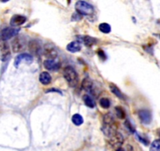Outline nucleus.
I'll list each match as a JSON object with an SVG mask.
<instances>
[{
  "label": "nucleus",
  "instance_id": "obj_22",
  "mask_svg": "<svg viewBox=\"0 0 160 151\" xmlns=\"http://www.w3.org/2000/svg\"><path fill=\"white\" fill-rule=\"evenodd\" d=\"M115 112H116L117 117L119 119H124L126 117L125 111H124V109L121 106H116L115 107Z\"/></svg>",
  "mask_w": 160,
  "mask_h": 151
},
{
  "label": "nucleus",
  "instance_id": "obj_1",
  "mask_svg": "<svg viewBox=\"0 0 160 151\" xmlns=\"http://www.w3.org/2000/svg\"><path fill=\"white\" fill-rule=\"evenodd\" d=\"M63 74H64V79L70 87H76L78 83V76L77 72L72 66H67L64 69Z\"/></svg>",
  "mask_w": 160,
  "mask_h": 151
},
{
  "label": "nucleus",
  "instance_id": "obj_23",
  "mask_svg": "<svg viewBox=\"0 0 160 151\" xmlns=\"http://www.w3.org/2000/svg\"><path fill=\"white\" fill-rule=\"evenodd\" d=\"M150 151H160V139L152 142L150 146Z\"/></svg>",
  "mask_w": 160,
  "mask_h": 151
},
{
  "label": "nucleus",
  "instance_id": "obj_28",
  "mask_svg": "<svg viewBox=\"0 0 160 151\" xmlns=\"http://www.w3.org/2000/svg\"><path fill=\"white\" fill-rule=\"evenodd\" d=\"M158 136L160 137V129H158Z\"/></svg>",
  "mask_w": 160,
  "mask_h": 151
},
{
  "label": "nucleus",
  "instance_id": "obj_26",
  "mask_svg": "<svg viewBox=\"0 0 160 151\" xmlns=\"http://www.w3.org/2000/svg\"><path fill=\"white\" fill-rule=\"evenodd\" d=\"M137 136H138V139H139V141L141 142V143H142L143 144L145 145V146H148V145H149V141L147 139V138H143V137H141V135H140L138 133H137Z\"/></svg>",
  "mask_w": 160,
  "mask_h": 151
},
{
  "label": "nucleus",
  "instance_id": "obj_3",
  "mask_svg": "<svg viewBox=\"0 0 160 151\" xmlns=\"http://www.w3.org/2000/svg\"><path fill=\"white\" fill-rule=\"evenodd\" d=\"M124 142V138L122 135V134L116 132L115 135H112V137L109 138L108 140V145L112 148V149H115V151L122 146V145L123 144Z\"/></svg>",
  "mask_w": 160,
  "mask_h": 151
},
{
  "label": "nucleus",
  "instance_id": "obj_25",
  "mask_svg": "<svg viewBox=\"0 0 160 151\" xmlns=\"http://www.w3.org/2000/svg\"><path fill=\"white\" fill-rule=\"evenodd\" d=\"M124 124H125V126H126V127H127V128L128 129V130L130 131V132H132V133H134V132H135L134 127H133V126L132 125V124L130 122V121H128V120H126V121H125V123H124Z\"/></svg>",
  "mask_w": 160,
  "mask_h": 151
},
{
  "label": "nucleus",
  "instance_id": "obj_13",
  "mask_svg": "<svg viewBox=\"0 0 160 151\" xmlns=\"http://www.w3.org/2000/svg\"><path fill=\"white\" fill-rule=\"evenodd\" d=\"M28 48L31 53L34 54V55H38L39 53L40 50H41V47H40L39 44L36 40L30 41L28 44Z\"/></svg>",
  "mask_w": 160,
  "mask_h": 151
},
{
  "label": "nucleus",
  "instance_id": "obj_8",
  "mask_svg": "<svg viewBox=\"0 0 160 151\" xmlns=\"http://www.w3.org/2000/svg\"><path fill=\"white\" fill-rule=\"evenodd\" d=\"M23 61H25L27 64H32V61H33V58H32L30 55H28V54H21V55H18V56L15 58V67L18 68V66L20 65V64H21Z\"/></svg>",
  "mask_w": 160,
  "mask_h": 151
},
{
  "label": "nucleus",
  "instance_id": "obj_2",
  "mask_svg": "<svg viewBox=\"0 0 160 151\" xmlns=\"http://www.w3.org/2000/svg\"><path fill=\"white\" fill-rule=\"evenodd\" d=\"M75 10L78 14L91 15L93 13V7L91 4L85 2V1H78L75 3Z\"/></svg>",
  "mask_w": 160,
  "mask_h": 151
},
{
  "label": "nucleus",
  "instance_id": "obj_18",
  "mask_svg": "<svg viewBox=\"0 0 160 151\" xmlns=\"http://www.w3.org/2000/svg\"><path fill=\"white\" fill-rule=\"evenodd\" d=\"M83 102L85 103V105L87 106H88L89 108H93L95 107V102L93 100V98H91L90 96H89L88 95H85L83 96Z\"/></svg>",
  "mask_w": 160,
  "mask_h": 151
},
{
  "label": "nucleus",
  "instance_id": "obj_24",
  "mask_svg": "<svg viewBox=\"0 0 160 151\" xmlns=\"http://www.w3.org/2000/svg\"><path fill=\"white\" fill-rule=\"evenodd\" d=\"M100 105H101V107L104 108V109H108L111 106V103L110 101H109L108 98H101V100H100Z\"/></svg>",
  "mask_w": 160,
  "mask_h": 151
},
{
  "label": "nucleus",
  "instance_id": "obj_9",
  "mask_svg": "<svg viewBox=\"0 0 160 151\" xmlns=\"http://www.w3.org/2000/svg\"><path fill=\"white\" fill-rule=\"evenodd\" d=\"M138 116L141 122L144 124H149L152 122V113L148 109H141L138 112Z\"/></svg>",
  "mask_w": 160,
  "mask_h": 151
},
{
  "label": "nucleus",
  "instance_id": "obj_16",
  "mask_svg": "<svg viewBox=\"0 0 160 151\" xmlns=\"http://www.w3.org/2000/svg\"><path fill=\"white\" fill-rule=\"evenodd\" d=\"M115 118H114L113 115L110 112H108L103 117V124L104 125H108V124H115Z\"/></svg>",
  "mask_w": 160,
  "mask_h": 151
},
{
  "label": "nucleus",
  "instance_id": "obj_17",
  "mask_svg": "<svg viewBox=\"0 0 160 151\" xmlns=\"http://www.w3.org/2000/svg\"><path fill=\"white\" fill-rule=\"evenodd\" d=\"M109 88H110L111 91H112V93L115 95V96L118 97V98H121V99H124V96H123V95H122V91L119 90V88H118L117 86H115V84H111L110 85H109Z\"/></svg>",
  "mask_w": 160,
  "mask_h": 151
},
{
  "label": "nucleus",
  "instance_id": "obj_6",
  "mask_svg": "<svg viewBox=\"0 0 160 151\" xmlns=\"http://www.w3.org/2000/svg\"><path fill=\"white\" fill-rule=\"evenodd\" d=\"M43 55L46 58H48V60H53L58 56V51L53 45L47 44L44 46Z\"/></svg>",
  "mask_w": 160,
  "mask_h": 151
},
{
  "label": "nucleus",
  "instance_id": "obj_27",
  "mask_svg": "<svg viewBox=\"0 0 160 151\" xmlns=\"http://www.w3.org/2000/svg\"><path fill=\"white\" fill-rule=\"evenodd\" d=\"M98 55H99L100 58H102L103 60H104V59H105V58H106V55H105V54L104 53V51H103L102 50H98Z\"/></svg>",
  "mask_w": 160,
  "mask_h": 151
},
{
  "label": "nucleus",
  "instance_id": "obj_7",
  "mask_svg": "<svg viewBox=\"0 0 160 151\" xmlns=\"http://www.w3.org/2000/svg\"><path fill=\"white\" fill-rule=\"evenodd\" d=\"M0 52L2 55V60L3 61L8 60V58L10 56V47L3 39H0Z\"/></svg>",
  "mask_w": 160,
  "mask_h": 151
},
{
  "label": "nucleus",
  "instance_id": "obj_15",
  "mask_svg": "<svg viewBox=\"0 0 160 151\" xmlns=\"http://www.w3.org/2000/svg\"><path fill=\"white\" fill-rule=\"evenodd\" d=\"M82 87L86 91H91V90L93 89V81H92V80L89 77L85 78L82 82Z\"/></svg>",
  "mask_w": 160,
  "mask_h": 151
},
{
  "label": "nucleus",
  "instance_id": "obj_5",
  "mask_svg": "<svg viewBox=\"0 0 160 151\" xmlns=\"http://www.w3.org/2000/svg\"><path fill=\"white\" fill-rule=\"evenodd\" d=\"M20 31L19 29H17V28L13 27H7L6 29H4L1 32V37H2V39L3 40H7V39H10L13 37H16V35L18 34V32Z\"/></svg>",
  "mask_w": 160,
  "mask_h": 151
},
{
  "label": "nucleus",
  "instance_id": "obj_14",
  "mask_svg": "<svg viewBox=\"0 0 160 151\" xmlns=\"http://www.w3.org/2000/svg\"><path fill=\"white\" fill-rule=\"evenodd\" d=\"M67 50H68L69 52H71V53H76V52L80 51V50H81L80 43H78V41L71 42L70 44H68Z\"/></svg>",
  "mask_w": 160,
  "mask_h": 151
},
{
  "label": "nucleus",
  "instance_id": "obj_11",
  "mask_svg": "<svg viewBox=\"0 0 160 151\" xmlns=\"http://www.w3.org/2000/svg\"><path fill=\"white\" fill-rule=\"evenodd\" d=\"M44 67L50 71L58 70L60 69V64L58 62H56L53 60H46L43 63Z\"/></svg>",
  "mask_w": 160,
  "mask_h": 151
},
{
  "label": "nucleus",
  "instance_id": "obj_19",
  "mask_svg": "<svg viewBox=\"0 0 160 151\" xmlns=\"http://www.w3.org/2000/svg\"><path fill=\"white\" fill-rule=\"evenodd\" d=\"M83 42L87 47H92V46L95 45L98 43V40L95 38H93V37L85 36L83 38Z\"/></svg>",
  "mask_w": 160,
  "mask_h": 151
},
{
  "label": "nucleus",
  "instance_id": "obj_4",
  "mask_svg": "<svg viewBox=\"0 0 160 151\" xmlns=\"http://www.w3.org/2000/svg\"><path fill=\"white\" fill-rule=\"evenodd\" d=\"M25 39L22 36H16L12 41V50L15 53L21 52L25 49Z\"/></svg>",
  "mask_w": 160,
  "mask_h": 151
},
{
  "label": "nucleus",
  "instance_id": "obj_10",
  "mask_svg": "<svg viewBox=\"0 0 160 151\" xmlns=\"http://www.w3.org/2000/svg\"><path fill=\"white\" fill-rule=\"evenodd\" d=\"M26 18L22 16V15H14L12 17L11 20H10V25L14 27H18V26L22 25L26 22Z\"/></svg>",
  "mask_w": 160,
  "mask_h": 151
},
{
  "label": "nucleus",
  "instance_id": "obj_12",
  "mask_svg": "<svg viewBox=\"0 0 160 151\" xmlns=\"http://www.w3.org/2000/svg\"><path fill=\"white\" fill-rule=\"evenodd\" d=\"M52 78L50 73L47 72H42L39 76V81L40 83L43 85H48L51 83Z\"/></svg>",
  "mask_w": 160,
  "mask_h": 151
},
{
  "label": "nucleus",
  "instance_id": "obj_20",
  "mask_svg": "<svg viewBox=\"0 0 160 151\" xmlns=\"http://www.w3.org/2000/svg\"><path fill=\"white\" fill-rule=\"evenodd\" d=\"M72 123L76 126H79L83 123V117L79 114H75L72 116Z\"/></svg>",
  "mask_w": 160,
  "mask_h": 151
},
{
  "label": "nucleus",
  "instance_id": "obj_21",
  "mask_svg": "<svg viewBox=\"0 0 160 151\" xmlns=\"http://www.w3.org/2000/svg\"><path fill=\"white\" fill-rule=\"evenodd\" d=\"M99 30L103 33H109L111 32V26L108 23H101L99 25Z\"/></svg>",
  "mask_w": 160,
  "mask_h": 151
}]
</instances>
